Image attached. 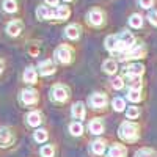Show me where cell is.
<instances>
[{"instance_id": "cell-10", "label": "cell", "mask_w": 157, "mask_h": 157, "mask_svg": "<svg viewBox=\"0 0 157 157\" xmlns=\"http://www.w3.org/2000/svg\"><path fill=\"white\" fill-rule=\"evenodd\" d=\"M13 141V135L8 127H0V146L5 148Z\"/></svg>"}, {"instance_id": "cell-4", "label": "cell", "mask_w": 157, "mask_h": 157, "mask_svg": "<svg viewBox=\"0 0 157 157\" xmlns=\"http://www.w3.org/2000/svg\"><path fill=\"white\" fill-rule=\"evenodd\" d=\"M52 99L57 101V102H64L68 99V90L64 88L63 85H55L52 88Z\"/></svg>"}, {"instance_id": "cell-37", "label": "cell", "mask_w": 157, "mask_h": 157, "mask_svg": "<svg viewBox=\"0 0 157 157\" xmlns=\"http://www.w3.org/2000/svg\"><path fill=\"white\" fill-rule=\"evenodd\" d=\"M3 68H5V63H3L2 60H0V72H2V71H3Z\"/></svg>"}, {"instance_id": "cell-38", "label": "cell", "mask_w": 157, "mask_h": 157, "mask_svg": "<svg viewBox=\"0 0 157 157\" xmlns=\"http://www.w3.org/2000/svg\"><path fill=\"white\" fill-rule=\"evenodd\" d=\"M30 52H32L33 55H36V54H38V49H36V47H33V49H30Z\"/></svg>"}, {"instance_id": "cell-34", "label": "cell", "mask_w": 157, "mask_h": 157, "mask_svg": "<svg viewBox=\"0 0 157 157\" xmlns=\"http://www.w3.org/2000/svg\"><path fill=\"white\" fill-rule=\"evenodd\" d=\"M138 5L141 8H145V10H149L154 5V0H138Z\"/></svg>"}, {"instance_id": "cell-21", "label": "cell", "mask_w": 157, "mask_h": 157, "mask_svg": "<svg viewBox=\"0 0 157 157\" xmlns=\"http://www.w3.org/2000/svg\"><path fill=\"white\" fill-rule=\"evenodd\" d=\"M36 78H38V74L33 68H27L24 72V82H27V83H35L36 82Z\"/></svg>"}, {"instance_id": "cell-17", "label": "cell", "mask_w": 157, "mask_h": 157, "mask_svg": "<svg viewBox=\"0 0 157 157\" xmlns=\"http://www.w3.org/2000/svg\"><path fill=\"white\" fill-rule=\"evenodd\" d=\"M41 113L39 112H32V113H29L27 115V123L30 124V126H33V127H36V126H39L41 124Z\"/></svg>"}, {"instance_id": "cell-26", "label": "cell", "mask_w": 157, "mask_h": 157, "mask_svg": "<svg viewBox=\"0 0 157 157\" xmlns=\"http://www.w3.org/2000/svg\"><path fill=\"white\" fill-rule=\"evenodd\" d=\"M69 132H71L72 135L78 137V135L83 132V126H82L80 123H71V126H69Z\"/></svg>"}, {"instance_id": "cell-31", "label": "cell", "mask_w": 157, "mask_h": 157, "mask_svg": "<svg viewBox=\"0 0 157 157\" xmlns=\"http://www.w3.org/2000/svg\"><path fill=\"white\" fill-rule=\"evenodd\" d=\"M41 155L43 157H54V146H50V145H46L41 148Z\"/></svg>"}, {"instance_id": "cell-3", "label": "cell", "mask_w": 157, "mask_h": 157, "mask_svg": "<svg viewBox=\"0 0 157 157\" xmlns=\"http://www.w3.org/2000/svg\"><path fill=\"white\" fill-rule=\"evenodd\" d=\"M72 55V52H71V49L68 47V46H60L57 50H55V58H57V61H60V63H69L71 61V57Z\"/></svg>"}, {"instance_id": "cell-27", "label": "cell", "mask_w": 157, "mask_h": 157, "mask_svg": "<svg viewBox=\"0 0 157 157\" xmlns=\"http://www.w3.org/2000/svg\"><path fill=\"white\" fill-rule=\"evenodd\" d=\"M113 109H115V112H123L124 109H126V101L124 99H121V98H116V99H113Z\"/></svg>"}, {"instance_id": "cell-18", "label": "cell", "mask_w": 157, "mask_h": 157, "mask_svg": "<svg viewBox=\"0 0 157 157\" xmlns=\"http://www.w3.org/2000/svg\"><path fill=\"white\" fill-rule=\"evenodd\" d=\"M69 14H71V10H69L68 6H64V5H58V10H57V13H55V17H57L58 21H64V19H68V17H69Z\"/></svg>"}, {"instance_id": "cell-9", "label": "cell", "mask_w": 157, "mask_h": 157, "mask_svg": "<svg viewBox=\"0 0 157 157\" xmlns=\"http://www.w3.org/2000/svg\"><path fill=\"white\" fill-rule=\"evenodd\" d=\"M88 22L91 25H101L104 22V14L101 10H91L88 14Z\"/></svg>"}, {"instance_id": "cell-39", "label": "cell", "mask_w": 157, "mask_h": 157, "mask_svg": "<svg viewBox=\"0 0 157 157\" xmlns=\"http://www.w3.org/2000/svg\"><path fill=\"white\" fill-rule=\"evenodd\" d=\"M64 2H71V0H64Z\"/></svg>"}, {"instance_id": "cell-30", "label": "cell", "mask_w": 157, "mask_h": 157, "mask_svg": "<svg viewBox=\"0 0 157 157\" xmlns=\"http://www.w3.org/2000/svg\"><path fill=\"white\" fill-rule=\"evenodd\" d=\"M135 157H157V155H155V152H154L152 149L143 148V149H140V151L135 154Z\"/></svg>"}, {"instance_id": "cell-23", "label": "cell", "mask_w": 157, "mask_h": 157, "mask_svg": "<svg viewBox=\"0 0 157 157\" xmlns=\"http://www.w3.org/2000/svg\"><path fill=\"white\" fill-rule=\"evenodd\" d=\"M105 47L110 52H118V38L116 36H109L105 39Z\"/></svg>"}, {"instance_id": "cell-12", "label": "cell", "mask_w": 157, "mask_h": 157, "mask_svg": "<svg viewBox=\"0 0 157 157\" xmlns=\"http://www.w3.org/2000/svg\"><path fill=\"white\" fill-rule=\"evenodd\" d=\"M36 16H38V19H54L55 17V13L50 11L47 6H38Z\"/></svg>"}, {"instance_id": "cell-2", "label": "cell", "mask_w": 157, "mask_h": 157, "mask_svg": "<svg viewBox=\"0 0 157 157\" xmlns=\"http://www.w3.org/2000/svg\"><path fill=\"white\" fill-rule=\"evenodd\" d=\"M118 52H127L130 47H134V43H135V38L130 35L129 32H123L121 35H118Z\"/></svg>"}, {"instance_id": "cell-20", "label": "cell", "mask_w": 157, "mask_h": 157, "mask_svg": "<svg viewBox=\"0 0 157 157\" xmlns=\"http://www.w3.org/2000/svg\"><path fill=\"white\" fill-rule=\"evenodd\" d=\"M91 151H93L94 154H98V155L104 154V151H105V141H104V140L93 141V143H91Z\"/></svg>"}, {"instance_id": "cell-8", "label": "cell", "mask_w": 157, "mask_h": 157, "mask_svg": "<svg viewBox=\"0 0 157 157\" xmlns=\"http://www.w3.org/2000/svg\"><path fill=\"white\" fill-rule=\"evenodd\" d=\"M39 74L41 75H50V74H54L55 72V66H54V63H52L50 60H46V61H41L39 63Z\"/></svg>"}, {"instance_id": "cell-24", "label": "cell", "mask_w": 157, "mask_h": 157, "mask_svg": "<svg viewBox=\"0 0 157 157\" xmlns=\"http://www.w3.org/2000/svg\"><path fill=\"white\" fill-rule=\"evenodd\" d=\"M3 10H5L6 13H16V11H17L16 0H3Z\"/></svg>"}, {"instance_id": "cell-13", "label": "cell", "mask_w": 157, "mask_h": 157, "mask_svg": "<svg viewBox=\"0 0 157 157\" xmlns=\"http://www.w3.org/2000/svg\"><path fill=\"white\" fill-rule=\"evenodd\" d=\"M72 116L75 118V120H82V118H85V105H83V102H75L74 104Z\"/></svg>"}, {"instance_id": "cell-19", "label": "cell", "mask_w": 157, "mask_h": 157, "mask_svg": "<svg viewBox=\"0 0 157 157\" xmlns=\"http://www.w3.org/2000/svg\"><path fill=\"white\" fill-rule=\"evenodd\" d=\"M143 69H145V68H143V64L137 63V64H130V66L126 69V72H127L129 77H134V75H141Z\"/></svg>"}, {"instance_id": "cell-22", "label": "cell", "mask_w": 157, "mask_h": 157, "mask_svg": "<svg viewBox=\"0 0 157 157\" xmlns=\"http://www.w3.org/2000/svg\"><path fill=\"white\" fill-rule=\"evenodd\" d=\"M102 69H104V72H107V74H115L116 69H118V64L113 60H107V61H104Z\"/></svg>"}, {"instance_id": "cell-28", "label": "cell", "mask_w": 157, "mask_h": 157, "mask_svg": "<svg viewBox=\"0 0 157 157\" xmlns=\"http://www.w3.org/2000/svg\"><path fill=\"white\" fill-rule=\"evenodd\" d=\"M127 99H129V101H132V102H138V101L141 99V96H140V90L130 88V90H129V93H127Z\"/></svg>"}, {"instance_id": "cell-1", "label": "cell", "mask_w": 157, "mask_h": 157, "mask_svg": "<svg viewBox=\"0 0 157 157\" xmlns=\"http://www.w3.org/2000/svg\"><path fill=\"white\" fill-rule=\"evenodd\" d=\"M120 137L126 141H135L138 138V126L130 121L123 123L120 127Z\"/></svg>"}, {"instance_id": "cell-6", "label": "cell", "mask_w": 157, "mask_h": 157, "mask_svg": "<svg viewBox=\"0 0 157 157\" xmlns=\"http://www.w3.org/2000/svg\"><path fill=\"white\" fill-rule=\"evenodd\" d=\"M21 101L25 104V105H32L38 101V96H36V91L35 90H24L22 94H21Z\"/></svg>"}, {"instance_id": "cell-35", "label": "cell", "mask_w": 157, "mask_h": 157, "mask_svg": "<svg viewBox=\"0 0 157 157\" xmlns=\"http://www.w3.org/2000/svg\"><path fill=\"white\" fill-rule=\"evenodd\" d=\"M148 19H149V22L152 25H155V27H157V11H151L149 14H148Z\"/></svg>"}, {"instance_id": "cell-36", "label": "cell", "mask_w": 157, "mask_h": 157, "mask_svg": "<svg viewBox=\"0 0 157 157\" xmlns=\"http://www.w3.org/2000/svg\"><path fill=\"white\" fill-rule=\"evenodd\" d=\"M46 3L50 5V6H57L58 5V0H46Z\"/></svg>"}, {"instance_id": "cell-5", "label": "cell", "mask_w": 157, "mask_h": 157, "mask_svg": "<svg viewBox=\"0 0 157 157\" xmlns=\"http://www.w3.org/2000/svg\"><path fill=\"white\" fill-rule=\"evenodd\" d=\"M145 55V49L141 46H135V47H130L127 52H124L121 60H134V58H141Z\"/></svg>"}, {"instance_id": "cell-11", "label": "cell", "mask_w": 157, "mask_h": 157, "mask_svg": "<svg viewBox=\"0 0 157 157\" xmlns=\"http://www.w3.org/2000/svg\"><path fill=\"white\" fill-rule=\"evenodd\" d=\"M22 27H24V25H22L21 21H13V22H10L6 25V32H8L10 36H17L22 32Z\"/></svg>"}, {"instance_id": "cell-15", "label": "cell", "mask_w": 157, "mask_h": 157, "mask_svg": "<svg viewBox=\"0 0 157 157\" xmlns=\"http://www.w3.org/2000/svg\"><path fill=\"white\" fill-rule=\"evenodd\" d=\"M88 127H90V132L94 134V135H99V134L104 132V124H102L101 120H93V121L90 123Z\"/></svg>"}, {"instance_id": "cell-33", "label": "cell", "mask_w": 157, "mask_h": 157, "mask_svg": "<svg viewBox=\"0 0 157 157\" xmlns=\"http://www.w3.org/2000/svg\"><path fill=\"white\" fill-rule=\"evenodd\" d=\"M140 115V110H138V107H129V110H127V118H137Z\"/></svg>"}, {"instance_id": "cell-25", "label": "cell", "mask_w": 157, "mask_h": 157, "mask_svg": "<svg viewBox=\"0 0 157 157\" xmlns=\"http://www.w3.org/2000/svg\"><path fill=\"white\" fill-rule=\"evenodd\" d=\"M129 24H130V27H134V29H140L143 25V17L140 14H132L129 19Z\"/></svg>"}, {"instance_id": "cell-14", "label": "cell", "mask_w": 157, "mask_h": 157, "mask_svg": "<svg viewBox=\"0 0 157 157\" xmlns=\"http://www.w3.org/2000/svg\"><path fill=\"white\" fill-rule=\"evenodd\" d=\"M126 148L121 145H113L109 149V157H126Z\"/></svg>"}, {"instance_id": "cell-16", "label": "cell", "mask_w": 157, "mask_h": 157, "mask_svg": "<svg viewBox=\"0 0 157 157\" xmlns=\"http://www.w3.org/2000/svg\"><path fill=\"white\" fill-rule=\"evenodd\" d=\"M64 35H66V38H69V39H77L78 36H80V29H78V25L72 24V25H69V27H66Z\"/></svg>"}, {"instance_id": "cell-7", "label": "cell", "mask_w": 157, "mask_h": 157, "mask_svg": "<svg viewBox=\"0 0 157 157\" xmlns=\"http://www.w3.org/2000/svg\"><path fill=\"white\" fill-rule=\"evenodd\" d=\"M90 104L94 109H101V107H104L107 104V98H105V94H102V93H94L93 96L90 98Z\"/></svg>"}, {"instance_id": "cell-29", "label": "cell", "mask_w": 157, "mask_h": 157, "mask_svg": "<svg viewBox=\"0 0 157 157\" xmlns=\"http://www.w3.org/2000/svg\"><path fill=\"white\" fill-rule=\"evenodd\" d=\"M47 140V132L44 129H39V130H36L35 132V141H38V143H43V141H46Z\"/></svg>"}, {"instance_id": "cell-32", "label": "cell", "mask_w": 157, "mask_h": 157, "mask_svg": "<svg viewBox=\"0 0 157 157\" xmlns=\"http://www.w3.org/2000/svg\"><path fill=\"white\" fill-rule=\"evenodd\" d=\"M112 85H113L115 90H121V88L124 86V82H123L121 77H115L113 80H112Z\"/></svg>"}]
</instances>
